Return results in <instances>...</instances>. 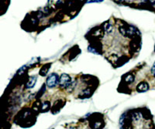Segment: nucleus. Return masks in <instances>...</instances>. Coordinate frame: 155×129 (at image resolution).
<instances>
[{"label":"nucleus","mask_w":155,"mask_h":129,"mask_svg":"<svg viewBox=\"0 0 155 129\" xmlns=\"http://www.w3.org/2000/svg\"><path fill=\"white\" fill-rule=\"evenodd\" d=\"M104 0H87V3H92V2H103Z\"/></svg>","instance_id":"9b49d317"},{"label":"nucleus","mask_w":155,"mask_h":129,"mask_svg":"<svg viewBox=\"0 0 155 129\" xmlns=\"http://www.w3.org/2000/svg\"><path fill=\"white\" fill-rule=\"evenodd\" d=\"M133 120L134 121H138L141 118V114L140 112H134L132 114V116H131Z\"/></svg>","instance_id":"9d476101"},{"label":"nucleus","mask_w":155,"mask_h":129,"mask_svg":"<svg viewBox=\"0 0 155 129\" xmlns=\"http://www.w3.org/2000/svg\"><path fill=\"white\" fill-rule=\"evenodd\" d=\"M59 79H60L59 76L55 73L50 74L46 80L47 87H48L49 88H53V87H56L57 84L59 83Z\"/></svg>","instance_id":"f03ea898"},{"label":"nucleus","mask_w":155,"mask_h":129,"mask_svg":"<svg viewBox=\"0 0 155 129\" xmlns=\"http://www.w3.org/2000/svg\"><path fill=\"white\" fill-rule=\"evenodd\" d=\"M120 33L125 37L131 38L138 33V30L133 26H127V27H121L119 28Z\"/></svg>","instance_id":"f257e3e1"},{"label":"nucleus","mask_w":155,"mask_h":129,"mask_svg":"<svg viewBox=\"0 0 155 129\" xmlns=\"http://www.w3.org/2000/svg\"><path fill=\"white\" fill-rule=\"evenodd\" d=\"M69 129H77V128H76V127H71V128Z\"/></svg>","instance_id":"ddd939ff"},{"label":"nucleus","mask_w":155,"mask_h":129,"mask_svg":"<svg viewBox=\"0 0 155 129\" xmlns=\"http://www.w3.org/2000/svg\"><path fill=\"white\" fill-rule=\"evenodd\" d=\"M104 30L107 33H111L113 31V26L109 23H106L104 24Z\"/></svg>","instance_id":"6e6552de"},{"label":"nucleus","mask_w":155,"mask_h":129,"mask_svg":"<svg viewBox=\"0 0 155 129\" xmlns=\"http://www.w3.org/2000/svg\"><path fill=\"white\" fill-rule=\"evenodd\" d=\"M151 71H152V73H153V74H154V73H155V62H154V64H153V66H152Z\"/></svg>","instance_id":"f8f14e48"},{"label":"nucleus","mask_w":155,"mask_h":129,"mask_svg":"<svg viewBox=\"0 0 155 129\" xmlns=\"http://www.w3.org/2000/svg\"><path fill=\"white\" fill-rule=\"evenodd\" d=\"M37 77L36 76H30L29 77L28 80H27V83H26V88L31 89L34 87L37 83Z\"/></svg>","instance_id":"39448f33"},{"label":"nucleus","mask_w":155,"mask_h":129,"mask_svg":"<svg viewBox=\"0 0 155 129\" xmlns=\"http://www.w3.org/2000/svg\"><path fill=\"white\" fill-rule=\"evenodd\" d=\"M153 75H154V77H155V73H154V74H153Z\"/></svg>","instance_id":"4468645a"},{"label":"nucleus","mask_w":155,"mask_h":129,"mask_svg":"<svg viewBox=\"0 0 155 129\" xmlns=\"http://www.w3.org/2000/svg\"><path fill=\"white\" fill-rule=\"evenodd\" d=\"M149 84H148L147 82L146 81H142L140 83H139L137 86V91L139 92V93H143V92H146L149 90Z\"/></svg>","instance_id":"20e7f679"},{"label":"nucleus","mask_w":155,"mask_h":129,"mask_svg":"<svg viewBox=\"0 0 155 129\" xmlns=\"http://www.w3.org/2000/svg\"><path fill=\"white\" fill-rule=\"evenodd\" d=\"M126 83H131L134 81V76L133 74H128L125 77V79H124Z\"/></svg>","instance_id":"1a4fd4ad"},{"label":"nucleus","mask_w":155,"mask_h":129,"mask_svg":"<svg viewBox=\"0 0 155 129\" xmlns=\"http://www.w3.org/2000/svg\"><path fill=\"white\" fill-rule=\"evenodd\" d=\"M72 80L71 77L67 74H62L59 79V85H60L61 88L62 89H67L70 86Z\"/></svg>","instance_id":"7ed1b4c3"},{"label":"nucleus","mask_w":155,"mask_h":129,"mask_svg":"<svg viewBox=\"0 0 155 129\" xmlns=\"http://www.w3.org/2000/svg\"><path fill=\"white\" fill-rule=\"evenodd\" d=\"M50 67H51V64H45V65L43 66L42 68L40 71V73H39L40 75H41L43 77L46 76L47 74H48L50 70Z\"/></svg>","instance_id":"423d86ee"},{"label":"nucleus","mask_w":155,"mask_h":129,"mask_svg":"<svg viewBox=\"0 0 155 129\" xmlns=\"http://www.w3.org/2000/svg\"><path fill=\"white\" fill-rule=\"evenodd\" d=\"M51 108V103L49 101H44L41 107V112H47Z\"/></svg>","instance_id":"0eeeda50"}]
</instances>
